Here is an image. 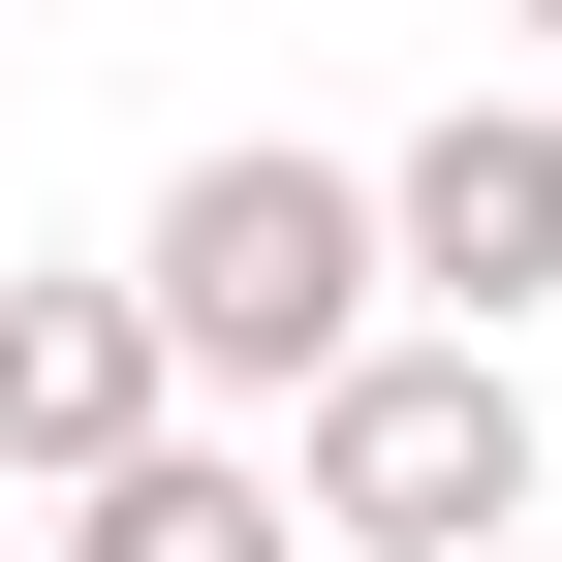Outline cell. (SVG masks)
<instances>
[{"label": "cell", "instance_id": "obj_1", "mask_svg": "<svg viewBox=\"0 0 562 562\" xmlns=\"http://www.w3.org/2000/svg\"><path fill=\"white\" fill-rule=\"evenodd\" d=\"M125 281H157V344H188V375H250V406H313L344 344L406 313V250H375V157H281V125H250V157H188L157 220H125Z\"/></svg>", "mask_w": 562, "mask_h": 562}, {"label": "cell", "instance_id": "obj_2", "mask_svg": "<svg viewBox=\"0 0 562 562\" xmlns=\"http://www.w3.org/2000/svg\"><path fill=\"white\" fill-rule=\"evenodd\" d=\"M281 501H313L344 562H469V531H531V375L469 313H375L313 406H281Z\"/></svg>", "mask_w": 562, "mask_h": 562}, {"label": "cell", "instance_id": "obj_3", "mask_svg": "<svg viewBox=\"0 0 562 562\" xmlns=\"http://www.w3.org/2000/svg\"><path fill=\"white\" fill-rule=\"evenodd\" d=\"M375 250H406V313L531 344V281H562V94H438V125L375 157Z\"/></svg>", "mask_w": 562, "mask_h": 562}, {"label": "cell", "instance_id": "obj_4", "mask_svg": "<svg viewBox=\"0 0 562 562\" xmlns=\"http://www.w3.org/2000/svg\"><path fill=\"white\" fill-rule=\"evenodd\" d=\"M188 406V344H157V281H0V469H63L94 501L125 438Z\"/></svg>", "mask_w": 562, "mask_h": 562}, {"label": "cell", "instance_id": "obj_5", "mask_svg": "<svg viewBox=\"0 0 562 562\" xmlns=\"http://www.w3.org/2000/svg\"><path fill=\"white\" fill-rule=\"evenodd\" d=\"M63 562H313V501H281L250 438H188V406H157V438L63 501Z\"/></svg>", "mask_w": 562, "mask_h": 562}, {"label": "cell", "instance_id": "obj_6", "mask_svg": "<svg viewBox=\"0 0 562 562\" xmlns=\"http://www.w3.org/2000/svg\"><path fill=\"white\" fill-rule=\"evenodd\" d=\"M501 32H531V63H562V0H501Z\"/></svg>", "mask_w": 562, "mask_h": 562}, {"label": "cell", "instance_id": "obj_7", "mask_svg": "<svg viewBox=\"0 0 562 562\" xmlns=\"http://www.w3.org/2000/svg\"><path fill=\"white\" fill-rule=\"evenodd\" d=\"M469 562H562V531H469Z\"/></svg>", "mask_w": 562, "mask_h": 562}, {"label": "cell", "instance_id": "obj_8", "mask_svg": "<svg viewBox=\"0 0 562 562\" xmlns=\"http://www.w3.org/2000/svg\"><path fill=\"white\" fill-rule=\"evenodd\" d=\"M0 32H32V0H0Z\"/></svg>", "mask_w": 562, "mask_h": 562}]
</instances>
